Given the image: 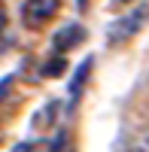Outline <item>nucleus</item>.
<instances>
[{
    "instance_id": "1",
    "label": "nucleus",
    "mask_w": 149,
    "mask_h": 152,
    "mask_svg": "<svg viewBox=\"0 0 149 152\" xmlns=\"http://www.w3.org/2000/svg\"><path fill=\"white\" fill-rule=\"evenodd\" d=\"M146 21H149V3L134 6L128 15H122V18H116L113 24H110V31H107V43H110V46L128 43L134 34H140V31H143V24H146Z\"/></svg>"
},
{
    "instance_id": "2",
    "label": "nucleus",
    "mask_w": 149,
    "mask_h": 152,
    "mask_svg": "<svg viewBox=\"0 0 149 152\" xmlns=\"http://www.w3.org/2000/svg\"><path fill=\"white\" fill-rule=\"evenodd\" d=\"M61 9V0H24L21 3V21L28 28H43L49 18H55Z\"/></svg>"
},
{
    "instance_id": "3",
    "label": "nucleus",
    "mask_w": 149,
    "mask_h": 152,
    "mask_svg": "<svg viewBox=\"0 0 149 152\" xmlns=\"http://www.w3.org/2000/svg\"><path fill=\"white\" fill-rule=\"evenodd\" d=\"M82 40H85V28L82 24H64V28L52 37V46H55V52H67V49L79 46Z\"/></svg>"
},
{
    "instance_id": "4",
    "label": "nucleus",
    "mask_w": 149,
    "mask_h": 152,
    "mask_svg": "<svg viewBox=\"0 0 149 152\" xmlns=\"http://www.w3.org/2000/svg\"><path fill=\"white\" fill-rule=\"evenodd\" d=\"M91 64H94V61L85 58L82 64L76 67V73H73V82H70V104H76V100L82 97L85 85H88V76H91Z\"/></svg>"
},
{
    "instance_id": "5",
    "label": "nucleus",
    "mask_w": 149,
    "mask_h": 152,
    "mask_svg": "<svg viewBox=\"0 0 149 152\" xmlns=\"http://www.w3.org/2000/svg\"><path fill=\"white\" fill-rule=\"evenodd\" d=\"M134 146H137L140 152H149V128H146V131L137 137V143H134Z\"/></svg>"
},
{
    "instance_id": "6",
    "label": "nucleus",
    "mask_w": 149,
    "mask_h": 152,
    "mask_svg": "<svg viewBox=\"0 0 149 152\" xmlns=\"http://www.w3.org/2000/svg\"><path fill=\"white\" fill-rule=\"evenodd\" d=\"M0 31H6V9H3V3H0Z\"/></svg>"
},
{
    "instance_id": "7",
    "label": "nucleus",
    "mask_w": 149,
    "mask_h": 152,
    "mask_svg": "<svg viewBox=\"0 0 149 152\" xmlns=\"http://www.w3.org/2000/svg\"><path fill=\"white\" fill-rule=\"evenodd\" d=\"M113 3H122V6H125V3H134V0H113Z\"/></svg>"
},
{
    "instance_id": "8",
    "label": "nucleus",
    "mask_w": 149,
    "mask_h": 152,
    "mask_svg": "<svg viewBox=\"0 0 149 152\" xmlns=\"http://www.w3.org/2000/svg\"><path fill=\"white\" fill-rule=\"evenodd\" d=\"M0 137H3V131H0Z\"/></svg>"
}]
</instances>
